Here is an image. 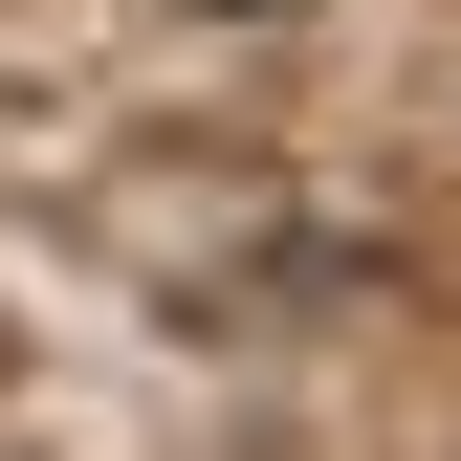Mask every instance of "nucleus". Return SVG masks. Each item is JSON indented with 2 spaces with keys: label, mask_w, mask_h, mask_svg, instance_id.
<instances>
[{
  "label": "nucleus",
  "mask_w": 461,
  "mask_h": 461,
  "mask_svg": "<svg viewBox=\"0 0 461 461\" xmlns=\"http://www.w3.org/2000/svg\"><path fill=\"white\" fill-rule=\"evenodd\" d=\"M242 23H264V0H242Z\"/></svg>",
  "instance_id": "nucleus-1"
}]
</instances>
